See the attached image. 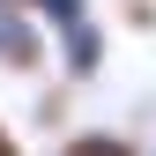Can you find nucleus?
Segmentation results:
<instances>
[{
	"label": "nucleus",
	"mask_w": 156,
	"mask_h": 156,
	"mask_svg": "<svg viewBox=\"0 0 156 156\" xmlns=\"http://www.w3.org/2000/svg\"><path fill=\"white\" fill-rule=\"evenodd\" d=\"M60 156H141V149H134L126 134H112V126H82V134L60 141Z\"/></svg>",
	"instance_id": "3"
},
{
	"label": "nucleus",
	"mask_w": 156,
	"mask_h": 156,
	"mask_svg": "<svg viewBox=\"0 0 156 156\" xmlns=\"http://www.w3.org/2000/svg\"><path fill=\"white\" fill-rule=\"evenodd\" d=\"M0 156H30V149H23V134H15L8 119H0Z\"/></svg>",
	"instance_id": "5"
},
{
	"label": "nucleus",
	"mask_w": 156,
	"mask_h": 156,
	"mask_svg": "<svg viewBox=\"0 0 156 156\" xmlns=\"http://www.w3.org/2000/svg\"><path fill=\"white\" fill-rule=\"evenodd\" d=\"M8 8H23V15H37V23L52 30L67 82H97V74H104V23H97L89 0H8Z\"/></svg>",
	"instance_id": "1"
},
{
	"label": "nucleus",
	"mask_w": 156,
	"mask_h": 156,
	"mask_svg": "<svg viewBox=\"0 0 156 156\" xmlns=\"http://www.w3.org/2000/svg\"><path fill=\"white\" fill-rule=\"evenodd\" d=\"M52 67V30L37 23V15H23V8H8L0 0V74H45Z\"/></svg>",
	"instance_id": "2"
},
{
	"label": "nucleus",
	"mask_w": 156,
	"mask_h": 156,
	"mask_svg": "<svg viewBox=\"0 0 156 156\" xmlns=\"http://www.w3.org/2000/svg\"><path fill=\"white\" fill-rule=\"evenodd\" d=\"M126 23L134 30H156V8H149V0H126Z\"/></svg>",
	"instance_id": "4"
}]
</instances>
